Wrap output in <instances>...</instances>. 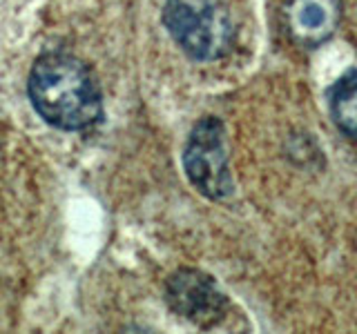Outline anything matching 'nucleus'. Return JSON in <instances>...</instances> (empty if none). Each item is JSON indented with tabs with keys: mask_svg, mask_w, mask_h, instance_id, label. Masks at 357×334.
<instances>
[{
	"mask_svg": "<svg viewBox=\"0 0 357 334\" xmlns=\"http://www.w3.org/2000/svg\"><path fill=\"white\" fill-rule=\"evenodd\" d=\"M183 170L188 181L206 198L226 200L232 196L234 183L228 165L226 127L219 118H201L192 127L183 150Z\"/></svg>",
	"mask_w": 357,
	"mask_h": 334,
	"instance_id": "3",
	"label": "nucleus"
},
{
	"mask_svg": "<svg viewBox=\"0 0 357 334\" xmlns=\"http://www.w3.org/2000/svg\"><path fill=\"white\" fill-rule=\"evenodd\" d=\"M163 22L195 61H217L232 47L234 25L223 0H165Z\"/></svg>",
	"mask_w": 357,
	"mask_h": 334,
	"instance_id": "2",
	"label": "nucleus"
},
{
	"mask_svg": "<svg viewBox=\"0 0 357 334\" xmlns=\"http://www.w3.org/2000/svg\"><path fill=\"white\" fill-rule=\"evenodd\" d=\"M165 301L178 317L199 328H212L226 317L228 299L212 276L183 267L176 270L165 283Z\"/></svg>",
	"mask_w": 357,
	"mask_h": 334,
	"instance_id": "4",
	"label": "nucleus"
},
{
	"mask_svg": "<svg viewBox=\"0 0 357 334\" xmlns=\"http://www.w3.org/2000/svg\"><path fill=\"white\" fill-rule=\"evenodd\" d=\"M27 92L38 116L56 129L83 132L103 116L96 76L72 54H43L29 72Z\"/></svg>",
	"mask_w": 357,
	"mask_h": 334,
	"instance_id": "1",
	"label": "nucleus"
},
{
	"mask_svg": "<svg viewBox=\"0 0 357 334\" xmlns=\"http://www.w3.org/2000/svg\"><path fill=\"white\" fill-rule=\"evenodd\" d=\"M328 98L333 122L346 138L357 143V70L337 78L331 87Z\"/></svg>",
	"mask_w": 357,
	"mask_h": 334,
	"instance_id": "6",
	"label": "nucleus"
},
{
	"mask_svg": "<svg viewBox=\"0 0 357 334\" xmlns=\"http://www.w3.org/2000/svg\"><path fill=\"white\" fill-rule=\"evenodd\" d=\"M342 18L340 0H290L286 7V25L293 40L301 47H319L326 42Z\"/></svg>",
	"mask_w": 357,
	"mask_h": 334,
	"instance_id": "5",
	"label": "nucleus"
}]
</instances>
